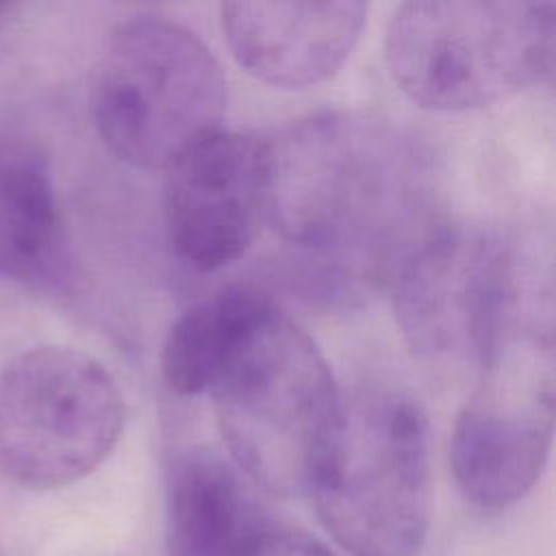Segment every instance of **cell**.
Masks as SVG:
<instances>
[{"label":"cell","instance_id":"cell-1","mask_svg":"<svg viewBox=\"0 0 556 556\" xmlns=\"http://www.w3.org/2000/svg\"><path fill=\"white\" fill-rule=\"evenodd\" d=\"M430 163L393 119L326 111L267 141V222L319 287L361 293L393 278L437 226Z\"/></svg>","mask_w":556,"mask_h":556},{"label":"cell","instance_id":"cell-2","mask_svg":"<svg viewBox=\"0 0 556 556\" xmlns=\"http://www.w3.org/2000/svg\"><path fill=\"white\" fill-rule=\"evenodd\" d=\"M306 491L352 556H417L430 523V430L419 402L389 387L343 397Z\"/></svg>","mask_w":556,"mask_h":556},{"label":"cell","instance_id":"cell-3","mask_svg":"<svg viewBox=\"0 0 556 556\" xmlns=\"http://www.w3.org/2000/svg\"><path fill=\"white\" fill-rule=\"evenodd\" d=\"M208 393L237 469L274 495L306 491L343 404L306 330L276 304L235 348Z\"/></svg>","mask_w":556,"mask_h":556},{"label":"cell","instance_id":"cell-4","mask_svg":"<svg viewBox=\"0 0 556 556\" xmlns=\"http://www.w3.org/2000/svg\"><path fill=\"white\" fill-rule=\"evenodd\" d=\"M554 2L415 0L384 35L395 85L430 111H471L552 80Z\"/></svg>","mask_w":556,"mask_h":556},{"label":"cell","instance_id":"cell-5","mask_svg":"<svg viewBox=\"0 0 556 556\" xmlns=\"http://www.w3.org/2000/svg\"><path fill=\"white\" fill-rule=\"evenodd\" d=\"M224 111L222 65L193 30L146 13L111 30L93 72L91 115L117 159L167 167L219 130Z\"/></svg>","mask_w":556,"mask_h":556},{"label":"cell","instance_id":"cell-6","mask_svg":"<svg viewBox=\"0 0 556 556\" xmlns=\"http://www.w3.org/2000/svg\"><path fill=\"white\" fill-rule=\"evenodd\" d=\"M124 428V397L93 356L39 345L0 369V471L28 489L91 473Z\"/></svg>","mask_w":556,"mask_h":556},{"label":"cell","instance_id":"cell-7","mask_svg":"<svg viewBox=\"0 0 556 556\" xmlns=\"http://www.w3.org/2000/svg\"><path fill=\"white\" fill-rule=\"evenodd\" d=\"M397 328L413 354L476 367L519 324L515 254L497 235L437 224L391 278Z\"/></svg>","mask_w":556,"mask_h":556},{"label":"cell","instance_id":"cell-8","mask_svg":"<svg viewBox=\"0 0 556 556\" xmlns=\"http://www.w3.org/2000/svg\"><path fill=\"white\" fill-rule=\"evenodd\" d=\"M478 384L456 417L450 460L463 495L502 510L539 480L554 432V343L517 324L478 369Z\"/></svg>","mask_w":556,"mask_h":556},{"label":"cell","instance_id":"cell-9","mask_svg":"<svg viewBox=\"0 0 556 556\" xmlns=\"http://www.w3.org/2000/svg\"><path fill=\"white\" fill-rule=\"evenodd\" d=\"M165 172L163 219L176 256L195 271L241 258L267 217V141L215 130Z\"/></svg>","mask_w":556,"mask_h":556},{"label":"cell","instance_id":"cell-10","mask_svg":"<svg viewBox=\"0 0 556 556\" xmlns=\"http://www.w3.org/2000/svg\"><path fill=\"white\" fill-rule=\"evenodd\" d=\"M219 20L235 61L250 76L280 89H306L348 61L367 24V4L224 2Z\"/></svg>","mask_w":556,"mask_h":556},{"label":"cell","instance_id":"cell-11","mask_svg":"<svg viewBox=\"0 0 556 556\" xmlns=\"http://www.w3.org/2000/svg\"><path fill=\"white\" fill-rule=\"evenodd\" d=\"M271 519L241 471L208 447L176 450L165 467L169 556H243Z\"/></svg>","mask_w":556,"mask_h":556},{"label":"cell","instance_id":"cell-12","mask_svg":"<svg viewBox=\"0 0 556 556\" xmlns=\"http://www.w3.org/2000/svg\"><path fill=\"white\" fill-rule=\"evenodd\" d=\"M67 230L43 154L0 141V278L56 291L70 280Z\"/></svg>","mask_w":556,"mask_h":556},{"label":"cell","instance_id":"cell-13","mask_svg":"<svg viewBox=\"0 0 556 556\" xmlns=\"http://www.w3.org/2000/svg\"><path fill=\"white\" fill-rule=\"evenodd\" d=\"M276 306L250 287H226L191 308L169 328L161 350V374L176 395L208 393L243 337Z\"/></svg>","mask_w":556,"mask_h":556},{"label":"cell","instance_id":"cell-14","mask_svg":"<svg viewBox=\"0 0 556 556\" xmlns=\"http://www.w3.org/2000/svg\"><path fill=\"white\" fill-rule=\"evenodd\" d=\"M243 556H334L311 534L269 521Z\"/></svg>","mask_w":556,"mask_h":556},{"label":"cell","instance_id":"cell-15","mask_svg":"<svg viewBox=\"0 0 556 556\" xmlns=\"http://www.w3.org/2000/svg\"><path fill=\"white\" fill-rule=\"evenodd\" d=\"M7 9H9V7H7V4H2V2H0V22H2V15H4V11H7Z\"/></svg>","mask_w":556,"mask_h":556},{"label":"cell","instance_id":"cell-16","mask_svg":"<svg viewBox=\"0 0 556 556\" xmlns=\"http://www.w3.org/2000/svg\"><path fill=\"white\" fill-rule=\"evenodd\" d=\"M0 556H2V552H0Z\"/></svg>","mask_w":556,"mask_h":556}]
</instances>
